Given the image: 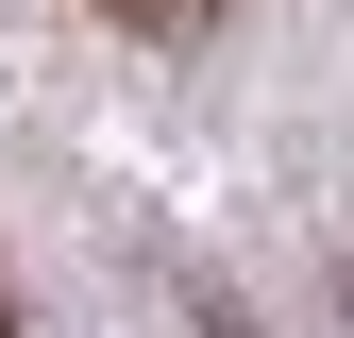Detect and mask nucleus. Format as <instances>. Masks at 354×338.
<instances>
[{
    "mask_svg": "<svg viewBox=\"0 0 354 338\" xmlns=\"http://www.w3.org/2000/svg\"><path fill=\"white\" fill-rule=\"evenodd\" d=\"M102 17H118V34H203L219 0H102Z\"/></svg>",
    "mask_w": 354,
    "mask_h": 338,
    "instance_id": "nucleus-1",
    "label": "nucleus"
},
{
    "mask_svg": "<svg viewBox=\"0 0 354 338\" xmlns=\"http://www.w3.org/2000/svg\"><path fill=\"white\" fill-rule=\"evenodd\" d=\"M0 338H17V305H0Z\"/></svg>",
    "mask_w": 354,
    "mask_h": 338,
    "instance_id": "nucleus-2",
    "label": "nucleus"
}]
</instances>
